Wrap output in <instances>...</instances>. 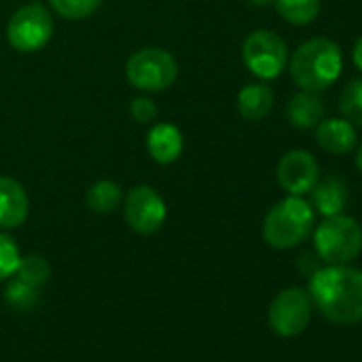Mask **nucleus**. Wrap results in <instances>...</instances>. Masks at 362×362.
<instances>
[{
    "instance_id": "obj_12",
    "label": "nucleus",
    "mask_w": 362,
    "mask_h": 362,
    "mask_svg": "<svg viewBox=\"0 0 362 362\" xmlns=\"http://www.w3.org/2000/svg\"><path fill=\"white\" fill-rule=\"evenodd\" d=\"M315 141H317L320 149H324L326 153L345 156L358 143L356 126H351L343 117H324L315 126Z\"/></svg>"
},
{
    "instance_id": "obj_19",
    "label": "nucleus",
    "mask_w": 362,
    "mask_h": 362,
    "mask_svg": "<svg viewBox=\"0 0 362 362\" xmlns=\"http://www.w3.org/2000/svg\"><path fill=\"white\" fill-rule=\"evenodd\" d=\"M339 113L351 126L362 128V77L351 79L339 94Z\"/></svg>"
},
{
    "instance_id": "obj_2",
    "label": "nucleus",
    "mask_w": 362,
    "mask_h": 362,
    "mask_svg": "<svg viewBox=\"0 0 362 362\" xmlns=\"http://www.w3.org/2000/svg\"><path fill=\"white\" fill-rule=\"evenodd\" d=\"M343 71V54L341 47L326 39L315 37L296 47L290 58V77L292 81L307 92H324L328 90Z\"/></svg>"
},
{
    "instance_id": "obj_1",
    "label": "nucleus",
    "mask_w": 362,
    "mask_h": 362,
    "mask_svg": "<svg viewBox=\"0 0 362 362\" xmlns=\"http://www.w3.org/2000/svg\"><path fill=\"white\" fill-rule=\"evenodd\" d=\"M311 303L334 324L362 322V271L347 264L317 269L309 281Z\"/></svg>"
},
{
    "instance_id": "obj_21",
    "label": "nucleus",
    "mask_w": 362,
    "mask_h": 362,
    "mask_svg": "<svg viewBox=\"0 0 362 362\" xmlns=\"http://www.w3.org/2000/svg\"><path fill=\"white\" fill-rule=\"evenodd\" d=\"M49 3L58 16L66 20H83L103 5V0H49Z\"/></svg>"
},
{
    "instance_id": "obj_17",
    "label": "nucleus",
    "mask_w": 362,
    "mask_h": 362,
    "mask_svg": "<svg viewBox=\"0 0 362 362\" xmlns=\"http://www.w3.org/2000/svg\"><path fill=\"white\" fill-rule=\"evenodd\" d=\"M277 13L292 26H309L322 9L320 0H273Z\"/></svg>"
},
{
    "instance_id": "obj_7",
    "label": "nucleus",
    "mask_w": 362,
    "mask_h": 362,
    "mask_svg": "<svg viewBox=\"0 0 362 362\" xmlns=\"http://www.w3.org/2000/svg\"><path fill=\"white\" fill-rule=\"evenodd\" d=\"M54 35V20L43 5H26L13 13L7 26V39L13 49L22 54L37 52L49 43Z\"/></svg>"
},
{
    "instance_id": "obj_24",
    "label": "nucleus",
    "mask_w": 362,
    "mask_h": 362,
    "mask_svg": "<svg viewBox=\"0 0 362 362\" xmlns=\"http://www.w3.org/2000/svg\"><path fill=\"white\" fill-rule=\"evenodd\" d=\"M130 113L139 124H149L156 117V105L149 98H134L130 103Z\"/></svg>"
},
{
    "instance_id": "obj_26",
    "label": "nucleus",
    "mask_w": 362,
    "mask_h": 362,
    "mask_svg": "<svg viewBox=\"0 0 362 362\" xmlns=\"http://www.w3.org/2000/svg\"><path fill=\"white\" fill-rule=\"evenodd\" d=\"M356 166H358V170L362 175V145L358 147V153H356Z\"/></svg>"
},
{
    "instance_id": "obj_22",
    "label": "nucleus",
    "mask_w": 362,
    "mask_h": 362,
    "mask_svg": "<svg viewBox=\"0 0 362 362\" xmlns=\"http://www.w3.org/2000/svg\"><path fill=\"white\" fill-rule=\"evenodd\" d=\"M5 298L16 309H30L39 300V290L33 288V286H28V284H24V281H20V279H16V281H11L7 286Z\"/></svg>"
},
{
    "instance_id": "obj_5",
    "label": "nucleus",
    "mask_w": 362,
    "mask_h": 362,
    "mask_svg": "<svg viewBox=\"0 0 362 362\" xmlns=\"http://www.w3.org/2000/svg\"><path fill=\"white\" fill-rule=\"evenodd\" d=\"M241 56L252 75L271 81L279 77L288 64V45L273 30H256L243 41Z\"/></svg>"
},
{
    "instance_id": "obj_9",
    "label": "nucleus",
    "mask_w": 362,
    "mask_h": 362,
    "mask_svg": "<svg viewBox=\"0 0 362 362\" xmlns=\"http://www.w3.org/2000/svg\"><path fill=\"white\" fill-rule=\"evenodd\" d=\"M124 216L134 233L151 235L162 228L166 220V205L151 186H136L126 197Z\"/></svg>"
},
{
    "instance_id": "obj_4",
    "label": "nucleus",
    "mask_w": 362,
    "mask_h": 362,
    "mask_svg": "<svg viewBox=\"0 0 362 362\" xmlns=\"http://www.w3.org/2000/svg\"><path fill=\"white\" fill-rule=\"evenodd\" d=\"M313 245L324 262L347 264L362 252V228L349 216H328L317 224Z\"/></svg>"
},
{
    "instance_id": "obj_23",
    "label": "nucleus",
    "mask_w": 362,
    "mask_h": 362,
    "mask_svg": "<svg viewBox=\"0 0 362 362\" xmlns=\"http://www.w3.org/2000/svg\"><path fill=\"white\" fill-rule=\"evenodd\" d=\"M20 250L16 245V241L5 235V233H0V281L16 275V269L20 264Z\"/></svg>"
},
{
    "instance_id": "obj_27",
    "label": "nucleus",
    "mask_w": 362,
    "mask_h": 362,
    "mask_svg": "<svg viewBox=\"0 0 362 362\" xmlns=\"http://www.w3.org/2000/svg\"><path fill=\"white\" fill-rule=\"evenodd\" d=\"M250 3H252L254 7H264V5H271L273 0H250Z\"/></svg>"
},
{
    "instance_id": "obj_14",
    "label": "nucleus",
    "mask_w": 362,
    "mask_h": 362,
    "mask_svg": "<svg viewBox=\"0 0 362 362\" xmlns=\"http://www.w3.org/2000/svg\"><path fill=\"white\" fill-rule=\"evenodd\" d=\"M286 115L294 128L309 130V128H315L326 117V107H324V100L317 96V92L300 90L290 98L286 107Z\"/></svg>"
},
{
    "instance_id": "obj_18",
    "label": "nucleus",
    "mask_w": 362,
    "mask_h": 362,
    "mask_svg": "<svg viewBox=\"0 0 362 362\" xmlns=\"http://www.w3.org/2000/svg\"><path fill=\"white\" fill-rule=\"evenodd\" d=\"M86 203L96 214H111L122 203V188L111 179H103L88 190Z\"/></svg>"
},
{
    "instance_id": "obj_20",
    "label": "nucleus",
    "mask_w": 362,
    "mask_h": 362,
    "mask_svg": "<svg viewBox=\"0 0 362 362\" xmlns=\"http://www.w3.org/2000/svg\"><path fill=\"white\" fill-rule=\"evenodd\" d=\"M16 275L20 281L39 290L47 284V279L52 275V267L43 256H26V258H20Z\"/></svg>"
},
{
    "instance_id": "obj_3",
    "label": "nucleus",
    "mask_w": 362,
    "mask_h": 362,
    "mask_svg": "<svg viewBox=\"0 0 362 362\" xmlns=\"http://www.w3.org/2000/svg\"><path fill=\"white\" fill-rule=\"evenodd\" d=\"M315 211L303 197L288 194L264 218L262 237L275 250H290L300 245L313 230Z\"/></svg>"
},
{
    "instance_id": "obj_11",
    "label": "nucleus",
    "mask_w": 362,
    "mask_h": 362,
    "mask_svg": "<svg viewBox=\"0 0 362 362\" xmlns=\"http://www.w3.org/2000/svg\"><path fill=\"white\" fill-rule=\"evenodd\" d=\"M309 194H311L309 205L313 207V211H317L324 218L343 214V209L349 201V188L337 175L320 177L315 181V186L309 190Z\"/></svg>"
},
{
    "instance_id": "obj_6",
    "label": "nucleus",
    "mask_w": 362,
    "mask_h": 362,
    "mask_svg": "<svg viewBox=\"0 0 362 362\" xmlns=\"http://www.w3.org/2000/svg\"><path fill=\"white\" fill-rule=\"evenodd\" d=\"M126 77L143 92H162L177 79V62L160 47H145L130 56Z\"/></svg>"
},
{
    "instance_id": "obj_16",
    "label": "nucleus",
    "mask_w": 362,
    "mask_h": 362,
    "mask_svg": "<svg viewBox=\"0 0 362 362\" xmlns=\"http://www.w3.org/2000/svg\"><path fill=\"white\" fill-rule=\"evenodd\" d=\"M273 90L267 83H250L237 96V109L243 119L258 122L267 117L273 109Z\"/></svg>"
},
{
    "instance_id": "obj_8",
    "label": "nucleus",
    "mask_w": 362,
    "mask_h": 362,
    "mask_svg": "<svg viewBox=\"0 0 362 362\" xmlns=\"http://www.w3.org/2000/svg\"><path fill=\"white\" fill-rule=\"evenodd\" d=\"M311 296L300 288H286L269 307V324L279 337L300 334L311 320Z\"/></svg>"
},
{
    "instance_id": "obj_15",
    "label": "nucleus",
    "mask_w": 362,
    "mask_h": 362,
    "mask_svg": "<svg viewBox=\"0 0 362 362\" xmlns=\"http://www.w3.org/2000/svg\"><path fill=\"white\" fill-rule=\"evenodd\" d=\"M149 156L160 164H170L181 156L184 149V136L175 124H156L147 134Z\"/></svg>"
},
{
    "instance_id": "obj_10",
    "label": "nucleus",
    "mask_w": 362,
    "mask_h": 362,
    "mask_svg": "<svg viewBox=\"0 0 362 362\" xmlns=\"http://www.w3.org/2000/svg\"><path fill=\"white\" fill-rule=\"evenodd\" d=\"M320 179V164L307 149H290L277 162V184L292 197L309 194Z\"/></svg>"
},
{
    "instance_id": "obj_13",
    "label": "nucleus",
    "mask_w": 362,
    "mask_h": 362,
    "mask_svg": "<svg viewBox=\"0 0 362 362\" xmlns=\"http://www.w3.org/2000/svg\"><path fill=\"white\" fill-rule=\"evenodd\" d=\"M28 216V194L20 181L0 177V228H18Z\"/></svg>"
},
{
    "instance_id": "obj_25",
    "label": "nucleus",
    "mask_w": 362,
    "mask_h": 362,
    "mask_svg": "<svg viewBox=\"0 0 362 362\" xmlns=\"http://www.w3.org/2000/svg\"><path fill=\"white\" fill-rule=\"evenodd\" d=\"M351 62H354V66L362 73V35L356 39V43H354V47H351Z\"/></svg>"
}]
</instances>
